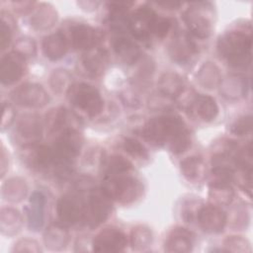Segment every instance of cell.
<instances>
[{
  "instance_id": "obj_1",
  "label": "cell",
  "mask_w": 253,
  "mask_h": 253,
  "mask_svg": "<svg viewBox=\"0 0 253 253\" xmlns=\"http://www.w3.org/2000/svg\"><path fill=\"white\" fill-rule=\"evenodd\" d=\"M252 37L243 31H230L223 35L217 42L219 54L232 67H246L251 62Z\"/></svg>"
},
{
  "instance_id": "obj_2",
  "label": "cell",
  "mask_w": 253,
  "mask_h": 253,
  "mask_svg": "<svg viewBox=\"0 0 253 253\" xmlns=\"http://www.w3.org/2000/svg\"><path fill=\"white\" fill-rule=\"evenodd\" d=\"M82 147V136L74 128H67L61 131L59 136L50 146L53 165L57 166L58 174L68 175V166L79 154Z\"/></svg>"
},
{
  "instance_id": "obj_3",
  "label": "cell",
  "mask_w": 253,
  "mask_h": 253,
  "mask_svg": "<svg viewBox=\"0 0 253 253\" xmlns=\"http://www.w3.org/2000/svg\"><path fill=\"white\" fill-rule=\"evenodd\" d=\"M101 190L112 200L121 204L134 202L142 193L139 180L126 174L107 176L102 183Z\"/></svg>"
},
{
  "instance_id": "obj_4",
  "label": "cell",
  "mask_w": 253,
  "mask_h": 253,
  "mask_svg": "<svg viewBox=\"0 0 253 253\" xmlns=\"http://www.w3.org/2000/svg\"><path fill=\"white\" fill-rule=\"evenodd\" d=\"M186 126L177 116H161L150 119L144 126L142 134L150 142L156 145L170 144L176 135Z\"/></svg>"
},
{
  "instance_id": "obj_5",
  "label": "cell",
  "mask_w": 253,
  "mask_h": 253,
  "mask_svg": "<svg viewBox=\"0 0 253 253\" xmlns=\"http://www.w3.org/2000/svg\"><path fill=\"white\" fill-rule=\"evenodd\" d=\"M184 20L194 36L200 39H207L211 35L213 29V11L210 3H193L185 12Z\"/></svg>"
},
{
  "instance_id": "obj_6",
  "label": "cell",
  "mask_w": 253,
  "mask_h": 253,
  "mask_svg": "<svg viewBox=\"0 0 253 253\" xmlns=\"http://www.w3.org/2000/svg\"><path fill=\"white\" fill-rule=\"evenodd\" d=\"M68 94L70 102L89 117H96L103 110L104 101L101 94L90 84L80 83L72 86Z\"/></svg>"
},
{
  "instance_id": "obj_7",
  "label": "cell",
  "mask_w": 253,
  "mask_h": 253,
  "mask_svg": "<svg viewBox=\"0 0 253 253\" xmlns=\"http://www.w3.org/2000/svg\"><path fill=\"white\" fill-rule=\"evenodd\" d=\"M86 205L83 199L73 193L62 196L56 206V212L59 221L64 226L77 223L85 216Z\"/></svg>"
},
{
  "instance_id": "obj_8",
  "label": "cell",
  "mask_w": 253,
  "mask_h": 253,
  "mask_svg": "<svg viewBox=\"0 0 253 253\" xmlns=\"http://www.w3.org/2000/svg\"><path fill=\"white\" fill-rule=\"evenodd\" d=\"M112 200L100 189L94 190L86 205L85 218L90 227H97L111 214Z\"/></svg>"
},
{
  "instance_id": "obj_9",
  "label": "cell",
  "mask_w": 253,
  "mask_h": 253,
  "mask_svg": "<svg viewBox=\"0 0 253 253\" xmlns=\"http://www.w3.org/2000/svg\"><path fill=\"white\" fill-rule=\"evenodd\" d=\"M13 101L22 107L42 108L49 100L45 90L38 84H24L12 93Z\"/></svg>"
},
{
  "instance_id": "obj_10",
  "label": "cell",
  "mask_w": 253,
  "mask_h": 253,
  "mask_svg": "<svg viewBox=\"0 0 253 253\" xmlns=\"http://www.w3.org/2000/svg\"><path fill=\"white\" fill-rule=\"evenodd\" d=\"M42 135V122L38 115H26L22 117L15 129V137L18 143L26 145L35 144Z\"/></svg>"
},
{
  "instance_id": "obj_11",
  "label": "cell",
  "mask_w": 253,
  "mask_h": 253,
  "mask_svg": "<svg viewBox=\"0 0 253 253\" xmlns=\"http://www.w3.org/2000/svg\"><path fill=\"white\" fill-rule=\"evenodd\" d=\"M127 240L123 231L109 226L102 229L93 240V250L97 252H120L126 246Z\"/></svg>"
},
{
  "instance_id": "obj_12",
  "label": "cell",
  "mask_w": 253,
  "mask_h": 253,
  "mask_svg": "<svg viewBox=\"0 0 253 253\" xmlns=\"http://www.w3.org/2000/svg\"><path fill=\"white\" fill-rule=\"evenodd\" d=\"M156 16L151 8L140 7L128 18V30L135 39L145 41L151 34V27Z\"/></svg>"
},
{
  "instance_id": "obj_13",
  "label": "cell",
  "mask_w": 253,
  "mask_h": 253,
  "mask_svg": "<svg viewBox=\"0 0 253 253\" xmlns=\"http://www.w3.org/2000/svg\"><path fill=\"white\" fill-rule=\"evenodd\" d=\"M198 221L204 231L218 233L223 230L226 223L225 213L216 206H206L199 210Z\"/></svg>"
},
{
  "instance_id": "obj_14",
  "label": "cell",
  "mask_w": 253,
  "mask_h": 253,
  "mask_svg": "<svg viewBox=\"0 0 253 253\" xmlns=\"http://www.w3.org/2000/svg\"><path fill=\"white\" fill-rule=\"evenodd\" d=\"M24 162L32 169L44 170L53 165L50 147L44 145H26L23 151Z\"/></svg>"
},
{
  "instance_id": "obj_15",
  "label": "cell",
  "mask_w": 253,
  "mask_h": 253,
  "mask_svg": "<svg viewBox=\"0 0 253 253\" xmlns=\"http://www.w3.org/2000/svg\"><path fill=\"white\" fill-rule=\"evenodd\" d=\"M24 57L17 52L9 53L1 59L0 79L3 84L17 82L24 75Z\"/></svg>"
},
{
  "instance_id": "obj_16",
  "label": "cell",
  "mask_w": 253,
  "mask_h": 253,
  "mask_svg": "<svg viewBox=\"0 0 253 253\" xmlns=\"http://www.w3.org/2000/svg\"><path fill=\"white\" fill-rule=\"evenodd\" d=\"M168 52L170 57L181 64L187 63L196 54L197 48L192 40L184 33L177 34L172 40Z\"/></svg>"
},
{
  "instance_id": "obj_17",
  "label": "cell",
  "mask_w": 253,
  "mask_h": 253,
  "mask_svg": "<svg viewBox=\"0 0 253 253\" xmlns=\"http://www.w3.org/2000/svg\"><path fill=\"white\" fill-rule=\"evenodd\" d=\"M71 42L76 49L91 50L98 42V34L92 27L78 24L71 29Z\"/></svg>"
},
{
  "instance_id": "obj_18",
  "label": "cell",
  "mask_w": 253,
  "mask_h": 253,
  "mask_svg": "<svg viewBox=\"0 0 253 253\" xmlns=\"http://www.w3.org/2000/svg\"><path fill=\"white\" fill-rule=\"evenodd\" d=\"M194 234L186 228H174L165 242L167 252H190L193 247Z\"/></svg>"
},
{
  "instance_id": "obj_19",
  "label": "cell",
  "mask_w": 253,
  "mask_h": 253,
  "mask_svg": "<svg viewBox=\"0 0 253 253\" xmlns=\"http://www.w3.org/2000/svg\"><path fill=\"white\" fill-rule=\"evenodd\" d=\"M44 196L41 192H34L27 209L29 227L32 230L37 231L42 228L44 220Z\"/></svg>"
},
{
  "instance_id": "obj_20",
  "label": "cell",
  "mask_w": 253,
  "mask_h": 253,
  "mask_svg": "<svg viewBox=\"0 0 253 253\" xmlns=\"http://www.w3.org/2000/svg\"><path fill=\"white\" fill-rule=\"evenodd\" d=\"M192 112L202 121L211 122L218 114V106L214 99L207 95H198L190 105Z\"/></svg>"
},
{
  "instance_id": "obj_21",
  "label": "cell",
  "mask_w": 253,
  "mask_h": 253,
  "mask_svg": "<svg viewBox=\"0 0 253 253\" xmlns=\"http://www.w3.org/2000/svg\"><path fill=\"white\" fill-rule=\"evenodd\" d=\"M113 48L118 57L126 64L135 63L140 55L139 47L131 41L125 37H118L113 42Z\"/></svg>"
},
{
  "instance_id": "obj_22",
  "label": "cell",
  "mask_w": 253,
  "mask_h": 253,
  "mask_svg": "<svg viewBox=\"0 0 253 253\" xmlns=\"http://www.w3.org/2000/svg\"><path fill=\"white\" fill-rule=\"evenodd\" d=\"M44 55L50 60L62 58L67 51V42L61 32H55L44 38L42 42Z\"/></svg>"
},
{
  "instance_id": "obj_23",
  "label": "cell",
  "mask_w": 253,
  "mask_h": 253,
  "mask_svg": "<svg viewBox=\"0 0 253 253\" xmlns=\"http://www.w3.org/2000/svg\"><path fill=\"white\" fill-rule=\"evenodd\" d=\"M82 65L85 70L92 76L103 74L108 65V54L105 50H89L82 58Z\"/></svg>"
},
{
  "instance_id": "obj_24",
  "label": "cell",
  "mask_w": 253,
  "mask_h": 253,
  "mask_svg": "<svg viewBox=\"0 0 253 253\" xmlns=\"http://www.w3.org/2000/svg\"><path fill=\"white\" fill-rule=\"evenodd\" d=\"M220 92L227 99H239L246 96L247 82L244 77L232 75L220 82Z\"/></svg>"
},
{
  "instance_id": "obj_25",
  "label": "cell",
  "mask_w": 253,
  "mask_h": 253,
  "mask_svg": "<svg viewBox=\"0 0 253 253\" xmlns=\"http://www.w3.org/2000/svg\"><path fill=\"white\" fill-rule=\"evenodd\" d=\"M57 20L54 9L46 4L41 5L31 18V25L34 29L43 31L50 29Z\"/></svg>"
},
{
  "instance_id": "obj_26",
  "label": "cell",
  "mask_w": 253,
  "mask_h": 253,
  "mask_svg": "<svg viewBox=\"0 0 253 253\" xmlns=\"http://www.w3.org/2000/svg\"><path fill=\"white\" fill-rule=\"evenodd\" d=\"M158 87L161 94L173 99L180 96L183 92L184 80L176 73L167 72L161 76Z\"/></svg>"
},
{
  "instance_id": "obj_27",
  "label": "cell",
  "mask_w": 253,
  "mask_h": 253,
  "mask_svg": "<svg viewBox=\"0 0 253 253\" xmlns=\"http://www.w3.org/2000/svg\"><path fill=\"white\" fill-rule=\"evenodd\" d=\"M199 83L207 89H213L221 82L219 68L212 62H205L199 69L197 75Z\"/></svg>"
},
{
  "instance_id": "obj_28",
  "label": "cell",
  "mask_w": 253,
  "mask_h": 253,
  "mask_svg": "<svg viewBox=\"0 0 253 253\" xmlns=\"http://www.w3.org/2000/svg\"><path fill=\"white\" fill-rule=\"evenodd\" d=\"M68 242V232L60 225L49 226L44 233V244L50 250H60Z\"/></svg>"
},
{
  "instance_id": "obj_29",
  "label": "cell",
  "mask_w": 253,
  "mask_h": 253,
  "mask_svg": "<svg viewBox=\"0 0 253 253\" xmlns=\"http://www.w3.org/2000/svg\"><path fill=\"white\" fill-rule=\"evenodd\" d=\"M22 225V216L17 210L2 209L0 216L1 231L5 234H14L19 231Z\"/></svg>"
},
{
  "instance_id": "obj_30",
  "label": "cell",
  "mask_w": 253,
  "mask_h": 253,
  "mask_svg": "<svg viewBox=\"0 0 253 253\" xmlns=\"http://www.w3.org/2000/svg\"><path fill=\"white\" fill-rule=\"evenodd\" d=\"M3 197L10 202H20L22 201L28 192L27 185L25 181L20 178H12L7 181L2 189Z\"/></svg>"
},
{
  "instance_id": "obj_31",
  "label": "cell",
  "mask_w": 253,
  "mask_h": 253,
  "mask_svg": "<svg viewBox=\"0 0 253 253\" xmlns=\"http://www.w3.org/2000/svg\"><path fill=\"white\" fill-rule=\"evenodd\" d=\"M181 171L189 181L198 180L204 173V161L200 156H190L181 161Z\"/></svg>"
},
{
  "instance_id": "obj_32",
  "label": "cell",
  "mask_w": 253,
  "mask_h": 253,
  "mask_svg": "<svg viewBox=\"0 0 253 253\" xmlns=\"http://www.w3.org/2000/svg\"><path fill=\"white\" fill-rule=\"evenodd\" d=\"M69 119L67 110L64 108H56L51 110L46 115V126L50 132L63 131L67 128H72L67 126V120Z\"/></svg>"
},
{
  "instance_id": "obj_33",
  "label": "cell",
  "mask_w": 253,
  "mask_h": 253,
  "mask_svg": "<svg viewBox=\"0 0 253 253\" xmlns=\"http://www.w3.org/2000/svg\"><path fill=\"white\" fill-rule=\"evenodd\" d=\"M49 84L56 94L68 93L72 87V76L65 69H56L50 75Z\"/></svg>"
},
{
  "instance_id": "obj_34",
  "label": "cell",
  "mask_w": 253,
  "mask_h": 253,
  "mask_svg": "<svg viewBox=\"0 0 253 253\" xmlns=\"http://www.w3.org/2000/svg\"><path fill=\"white\" fill-rule=\"evenodd\" d=\"M151 243H152V233L148 227L138 225L131 230L130 244L134 250L143 251L147 249Z\"/></svg>"
},
{
  "instance_id": "obj_35",
  "label": "cell",
  "mask_w": 253,
  "mask_h": 253,
  "mask_svg": "<svg viewBox=\"0 0 253 253\" xmlns=\"http://www.w3.org/2000/svg\"><path fill=\"white\" fill-rule=\"evenodd\" d=\"M210 200L219 206H227L231 203L234 192L230 185H210Z\"/></svg>"
},
{
  "instance_id": "obj_36",
  "label": "cell",
  "mask_w": 253,
  "mask_h": 253,
  "mask_svg": "<svg viewBox=\"0 0 253 253\" xmlns=\"http://www.w3.org/2000/svg\"><path fill=\"white\" fill-rule=\"evenodd\" d=\"M106 167L107 176H114L127 173L129 170H131L132 165L126 158L121 155H112L109 157Z\"/></svg>"
},
{
  "instance_id": "obj_37",
  "label": "cell",
  "mask_w": 253,
  "mask_h": 253,
  "mask_svg": "<svg viewBox=\"0 0 253 253\" xmlns=\"http://www.w3.org/2000/svg\"><path fill=\"white\" fill-rule=\"evenodd\" d=\"M191 133L188 128H184L181 132H179L176 137L169 144V148L173 153L179 154L187 150L191 145Z\"/></svg>"
},
{
  "instance_id": "obj_38",
  "label": "cell",
  "mask_w": 253,
  "mask_h": 253,
  "mask_svg": "<svg viewBox=\"0 0 253 253\" xmlns=\"http://www.w3.org/2000/svg\"><path fill=\"white\" fill-rule=\"evenodd\" d=\"M124 149L136 159H146L148 158V153L145 147L136 139L132 137H126L124 140Z\"/></svg>"
},
{
  "instance_id": "obj_39",
  "label": "cell",
  "mask_w": 253,
  "mask_h": 253,
  "mask_svg": "<svg viewBox=\"0 0 253 253\" xmlns=\"http://www.w3.org/2000/svg\"><path fill=\"white\" fill-rule=\"evenodd\" d=\"M225 251L230 252H250L251 247L249 242L242 236H228L224 242Z\"/></svg>"
},
{
  "instance_id": "obj_40",
  "label": "cell",
  "mask_w": 253,
  "mask_h": 253,
  "mask_svg": "<svg viewBox=\"0 0 253 253\" xmlns=\"http://www.w3.org/2000/svg\"><path fill=\"white\" fill-rule=\"evenodd\" d=\"M252 129V117L243 116L236 120L230 126V131L237 136H244Z\"/></svg>"
},
{
  "instance_id": "obj_41",
  "label": "cell",
  "mask_w": 253,
  "mask_h": 253,
  "mask_svg": "<svg viewBox=\"0 0 253 253\" xmlns=\"http://www.w3.org/2000/svg\"><path fill=\"white\" fill-rule=\"evenodd\" d=\"M36 43L33 39L22 38L19 39L15 43V52L23 57L34 56L36 54Z\"/></svg>"
},
{
  "instance_id": "obj_42",
  "label": "cell",
  "mask_w": 253,
  "mask_h": 253,
  "mask_svg": "<svg viewBox=\"0 0 253 253\" xmlns=\"http://www.w3.org/2000/svg\"><path fill=\"white\" fill-rule=\"evenodd\" d=\"M172 27V22L168 18L156 16L151 27V34L155 35L159 39H163Z\"/></svg>"
},
{
  "instance_id": "obj_43",
  "label": "cell",
  "mask_w": 253,
  "mask_h": 253,
  "mask_svg": "<svg viewBox=\"0 0 253 253\" xmlns=\"http://www.w3.org/2000/svg\"><path fill=\"white\" fill-rule=\"evenodd\" d=\"M15 252H41L39 243L36 240L24 238L19 240L14 247Z\"/></svg>"
},
{
  "instance_id": "obj_44",
  "label": "cell",
  "mask_w": 253,
  "mask_h": 253,
  "mask_svg": "<svg viewBox=\"0 0 253 253\" xmlns=\"http://www.w3.org/2000/svg\"><path fill=\"white\" fill-rule=\"evenodd\" d=\"M2 122H1V127L2 129H4L5 127H7L8 126H10V124L13 122L14 120V116H15V112L13 107L8 104V103H4L2 106Z\"/></svg>"
},
{
  "instance_id": "obj_45",
  "label": "cell",
  "mask_w": 253,
  "mask_h": 253,
  "mask_svg": "<svg viewBox=\"0 0 253 253\" xmlns=\"http://www.w3.org/2000/svg\"><path fill=\"white\" fill-rule=\"evenodd\" d=\"M10 41H11L10 27L4 22V20H2L0 25V44H1L2 50H4L9 45Z\"/></svg>"
}]
</instances>
